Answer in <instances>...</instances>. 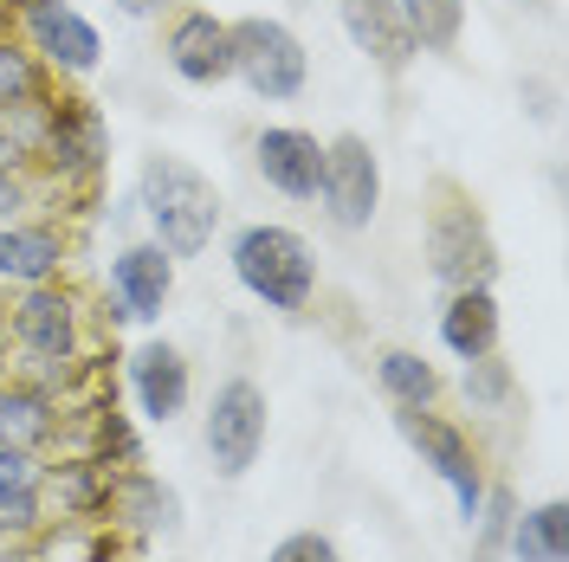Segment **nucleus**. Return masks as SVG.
<instances>
[{
    "instance_id": "72a5a7b5",
    "label": "nucleus",
    "mask_w": 569,
    "mask_h": 562,
    "mask_svg": "<svg viewBox=\"0 0 569 562\" xmlns=\"http://www.w3.org/2000/svg\"><path fill=\"white\" fill-rule=\"evenodd\" d=\"M0 562H27V556H20V550H13V543H0Z\"/></svg>"
},
{
    "instance_id": "f8f14e48",
    "label": "nucleus",
    "mask_w": 569,
    "mask_h": 562,
    "mask_svg": "<svg viewBox=\"0 0 569 562\" xmlns=\"http://www.w3.org/2000/svg\"><path fill=\"white\" fill-rule=\"evenodd\" d=\"M162 59H169V71H176L181 84H194V91L227 84V78H233V39H227V20H213L208 7L176 13L169 33H162Z\"/></svg>"
},
{
    "instance_id": "4468645a",
    "label": "nucleus",
    "mask_w": 569,
    "mask_h": 562,
    "mask_svg": "<svg viewBox=\"0 0 569 562\" xmlns=\"http://www.w3.org/2000/svg\"><path fill=\"white\" fill-rule=\"evenodd\" d=\"M252 169L259 181L284 194V201H318L323 188V142L311 130H298V123H266L259 137H252Z\"/></svg>"
},
{
    "instance_id": "20e7f679",
    "label": "nucleus",
    "mask_w": 569,
    "mask_h": 562,
    "mask_svg": "<svg viewBox=\"0 0 569 562\" xmlns=\"http://www.w3.org/2000/svg\"><path fill=\"white\" fill-rule=\"evenodd\" d=\"M7 330H13V350L39 369V388L46 394L71 382V362L84 350V317H78V298L59 279L27 284L13 298V311H7Z\"/></svg>"
},
{
    "instance_id": "aec40b11",
    "label": "nucleus",
    "mask_w": 569,
    "mask_h": 562,
    "mask_svg": "<svg viewBox=\"0 0 569 562\" xmlns=\"http://www.w3.org/2000/svg\"><path fill=\"white\" fill-rule=\"evenodd\" d=\"M505 556H511V562H563L569 556V504H563V498L525 504V511L511 518Z\"/></svg>"
},
{
    "instance_id": "a211bd4d",
    "label": "nucleus",
    "mask_w": 569,
    "mask_h": 562,
    "mask_svg": "<svg viewBox=\"0 0 569 562\" xmlns=\"http://www.w3.org/2000/svg\"><path fill=\"white\" fill-rule=\"evenodd\" d=\"M66 272V233L39 227V220H7L0 227V284L27 291V284H52Z\"/></svg>"
},
{
    "instance_id": "cd10ccee",
    "label": "nucleus",
    "mask_w": 569,
    "mask_h": 562,
    "mask_svg": "<svg viewBox=\"0 0 569 562\" xmlns=\"http://www.w3.org/2000/svg\"><path fill=\"white\" fill-rule=\"evenodd\" d=\"M511 518H518V498L511 485H486V504H479V518H472V562H498L505 556V536H511Z\"/></svg>"
},
{
    "instance_id": "a878e982",
    "label": "nucleus",
    "mask_w": 569,
    "mask_h": 562,
    "mask_svg": "<svg viewBox=\"0 0 569 562\" xmlns=\"http://www.w3.org/2000/svg\"><path fill=\"white\" fill-rule=\"evenodd\" d=\"M460 394H466V408H472V414H505V408H511V394H518V375H511V362L492 350V355H479V362H466Z\"/></svg>"
},
{
    "instance_id": "f3484780",
    "label": "nucleus",
    "mask_w": 569,
    "mask_h": 562,
    "mask_svg": "<svg viewBox=\"0 0 569 562\" xmlns=\"http://www.w3.org/2000/svg\"><path fill=\"white\" fill-rule=\"evenodd\" d=\"M52 440H59V394H46L27 375H7L0 382V446L39 459Z\"/></svg>"
},
{
    "instance_id": "ddd939ff",
    "label": "nucleus",
    "mask_w": 569,
    "mask_h": 562,
    "mask_svg": "<svg viewBox=\"0 0 569 562\" xmlns=\"http://www.w3.org/2000/svg\"><path fill=\"white\" fill-rule=\"evenodd\" d=\"M130 394H137V414L149 426H169L188 414V394H194V375H188V355L169 343V337H142L130 350Z\"/></svg>"
},
{
    "instance_id": "1a4fd4ad",
    "label": "nucleus",
    "mask_w": 569,
    "mask_h": 562,
    "mask_svg": "<svg viewBox=\"0 0 569 562\" xmlns=\"http://www.w3.org/2000/svg\"><path fill=\"white\" fill-rule=\"evenodd\" d=\"M33 162H46L59 181H98L110 162L104 110L91 98H46V130H39Z\"/></svg>"
},
{
    "instance_id": "9b49d317",
    "label": "nucleus",
    "mask_w": 569,
    "mask_h": 562,
    "mask_svg": "<svg viewBox=\"0 0 569 562\" xmlns=\"http://www.w3.org/2000/svg\"><path fill=\"white\" fill-rule=\"evenodd\" d=\"M176 298V259L156 240H130L110 259V317L117 323H156Z\"/></svg>"
},
{
    "instance_id": "393cba45",
    "label": "nucleus",
    "mask_w": 569,
    "mask_h": 562,
    "mask_svg": "<svg viewBox=\"0 0 569 562\" xmlns=\"http://www.w3.org/2000/svg\"><path fill=\"white\" fill-rule=\"evenodd\" d=\"M52 524V498H46V479H27V485H13V492H0V543H33L46 536Z\"/></svg>"
},
{
    "instance_id": "2f4dec72",
    "label": "nucleus",
    "mask_w": 569,
    "mask_h": 562,
    "mask_svg": "<svg viewBox=\"0 0 569 562\" xmlns=\"http://www.w3.org/2000/svg\"><path fill=\"white\" fill-rule=\"evenodd\" d=\"M0 169H27V149L7 137V130H0Z\"/></svg>"
},
{
    "instance_id": "473e14b6",
    "label": "nucleus",
    "mask_w": 569,
    "mask_h": 562,
    "mask_svg": "<svg viewBox=\"0 0 569 562\" xmlns=\"http://www.w3.org/2000/svg\"><path fill=\"white\" fill-rule=\"evenodd\" d=\"M117 7H123V13H130V20H149V13H156V7H162V0H117Z\"/></svg>"
},
{
    "instance_id": "f704fd0d",
    "label": "nucleus",
    "mask_w": 569,
    "mask_h": 562,
    "mask_svg": "<svg viewBox=\"0 0 569 562\" xmlns=\"http://www.w3.org/2000/svg\"><path fill=\"white\" fill-rule=\"evenodd\" d=\"M7 369H13V362H7V343H0V382H7Z\"/></svg>"
},
{
    "instance_id": "4be33fe9",
    "label": "nucleus",
    "mask_w": 569,
    "mask_h": 562,
    "mask_svg": "<svg viewBox=\"0 0 569 562\" xmlns=\"http://www.w3.org/2000/svg\"><path fill=\"white\" fill-rule=\"evenodd\" d=\"M46 479V498H59L66 518H104V498H110V472L91 465V459H66V465H39Z\"/></svg>"
},
{
    "instance_id": "b1692460",
    "label": "nucleus",
    "mask_w": 569,
    "mask_h": 562,
    "mask_svg": "<svg viewBox=\"0 0 569 562\" xmlns=\"http://www.w3.org/2000/svg\"><path fill=\"white\" fill-rule=\"evenodd\" d=\"M421 52H453L466 33V0H395Z\"/></svg>"
},
{
    "instance_id": "bb28decb",
    "label": "nucleus",
    "mask_w": 569,
    "mask_h": 562,
    "mask_svg": "<svg viewBox=\"0 0 569 562\" xmlns=\"http://www.w3.org/2000/svg\"><path fill=\"white\" fill-rule=\"evenodd\" d=\"M39 98H52V84H46V66H39L27 46L0 39V110L39 104Z\"/></svg>"
},
{
    "instance_id": "0eeeda50",
    "label": "nucleus",
    "mask_w": 569,
    "mask_h": 562,
    "mask_svg": "<svg viewBox=\"0 0 569 562\" xmlns=\"http://www.w3.org/2000/svg\"><path fill=\"white\" fill-rule=\"evenodd\" d=\"M395 433L421 453V465L453 492V511H460V524L479 518V504H486V465H479V446L466 440L460 426L447 421V414H433V408H395Z\"/></svg>"
},
{
    "instance_id": "6ab92c4d",
    "label": "nucleus",
    "mask_w": 569,
    "mask_h": 562,
    "mask_svg": "<svg viewBox=\"0 0 569 562\" xmlns=\"http://www.w3.org/2000/svg\"><path fill=\"white\" fill-rule=\"evenodd\" d=\"M498 298L492 284H466V291H447L440 304V350L453 362H479V355L498 350Z\"/></svg>"
},
{
    "instance_id": "6e6552de",
    "label": "nucleus",
    "mask_w": 569,
    "mask_h": 562,
    "mask_svg": "<svg viewBox=\"0 0 569 562\" xmlns=\"http://www.w3.org/2000/svg\"><path fill=\"white\" fill-rule=\"evenodd\" d=\"M318 201H323V213H330V227H343V233L376 227V213H382V162H376V142L356 137V130L323 142Z\"/></svg>"
},
{
    "instance_id": "412c9836",
    "label": "nucleus",
    "mask_w": 569,
    "mask_h": 562,
    "mask_svg": "<svg viewBox=\"0 0 569 562\" xmlns=\"http://www.w3.org/2000/svg\"><path fill=\"white\" fill-rule=\"evenodd\" d=\"M376 388L389 394V408H433L447 382L421 350H382L376 355Z\"/></svg>"
},
{
    "instance_id": "f257e3e1",
    "label": "nucleus",
    "mask_w": 569,
    "mask_h": 562,
    "mask_svg": "<svg viewBox=\"0 0 569 562\" xmlns=\"http://www.w3.org/2000/svg\"><path fill=\"white\" fill-rule=\"evenodd\" d=\"M137 208L149 220V240L169 252V259H201L220 233V188H213L194 162L181 155H149L137 175Z\"/></svg>"
},
{
    "instance_id": "f03ea898",
    "label": "nucleus",
    "mask_w": 569,
    "mask_h": 562,
    "mask_svg": "<svg viewBox=\"0 0 569 562\" xmlns=\"http://www.w3.org/2000/svg\"><path fill=\"white\" fill-rule=\"evenodd\" d=\"M227 265H233V279H240L252 304H266L279 317L311 311V298H318V252H311L305 233H291L279 220L240 227L233 247H227Z\"/></svg>"
},
{
    "instance_id": "7ed1b4c3",
    "label": "nucleus",
    "mask_w": 569,
    "mask_h": 562,
    "mask_svg": "<svg viewBox=\"0 0 569 562\" xmlns=\"http://www.w3.org/2000/svg\"><path fill=\"white\" fill-rule=\"evenodd\" d=\"M427 279L440 291H466V284H492L498 279V233L492 220L479 213L472 194H460L453 181L433 188V208H427Z\"/></svg>"
},
{
    "instance_id": "c85d7f7f",
    "label": "nucleus",
    "mask_w": 569,
    "mask_h": 562,
    "mask_svg": "<svg viewBox=\"0 0 569 562\" xmlns=\"http://www.w3.org/2000/svg\"><path fill=\"white\" fill-rule=\"evenodd\" d=\"M266 562H343V550H337L330 530H291L266 550Z\"/></svg>"
},
{
    "instance_id": "9d476101",
    "label": "nucleus",
    "mask_w": 569,
    "mask_h": 562,
    "mask_svg": "<svg viewBox=\"0 0 569 562\" xmlns=\"http://www.w3.org/2000/svg\"><path fill=\"white\" fill-rule=\"evenodd\" d=\"M13 7H20V27H27V52L52 78H91L104 66V39L71 0H13Z\"/></svg>"
},
{
    "instance_id": "39448f33",
    "label": "nucleus",
    "mask_w": 569,
    "mask_h": 562,
    "mask_svg": "<svg viewBox=\"0 0 569 562\" xmlns=\"http://www.w3.org/2000/svg\"><path fill=\"white\" fill-rule=\"evenodd\" d=\"M227 39H233V78L247 84L259 104H291L311 78V52L305 39L291 33L272 13H247V20H227Z\"/></svg>"
},
{
    "instance_id": "5701e85b",
    "label": "nucleus",
    "mask_w": 569,
    "mask_h": 562,
    "mask_svg": "<svg viewBox=\"0 0 569 562\" xmlns=\"http://www.w3.org/2000/svg\"><path fill=\"white\" fill-rule=\"evenodd\" d=\"M84 426H91V465H104V472H130V465H142V440L137 426L123 421V408H117V394L110 401H98L91 414H84Z\"/></svg>"
},
{
    "instance_id": "7c9ffc66",
    "label": "nucleus",
    "mask_w": 569,
    "mask_h": 562,
    "mask_svg": "<svg viewBox=\"0 0 569 562\" xmlns=\"http://www.w3.org/2000/svg\"><path fill=\"white\" fill-rule=\"evenodd\" d=\"M27 479H39V459L0 446V492H13V485H27Z\"/></svg>"
},
{
    "instance_id": "dca6fc26",
    "label": "nucleus",
    "mask_w": 569,
    "mask_h": 562,
    "mask_svg": "<svg viewBox=\"0 0 569 562\" xmlns=\"http://www.w3.org/2000/svg\"><path fill=\"white\" fill-rule=\"evenodd\" d=\"M337 20H343L350 46L382 71V78H401V71L415 66V52H421L395 0H337Z\"/></svg>"
},
{
    "instance_id": "2eb2a0df",
    "label": "nucleus",
    "mask_w": 569,
    "mask_h": 562,
    "mask_svg": "<svg viewBox=\"0 0 569 562\" xmlns=\"http://www.w3.org/2000/svg\"><path fill=\"white\" fill-rule=\"evenodd\" d=\"M104 518L110 524H123L130 536H176L188 524V511H181V492L169 479H156V472H110V498H104Z\"/></svg>"
},
{
    "instance_id": "c756f323",
    "label": "nucleus",
    "mask_w": 569,
    "mask_h": 562,
    "mask_svg": "<svg viewBox=\"0 0 569 562\" xmlns=\"http://www.w3.org/2000/svg\"><path fill=\"white\" fill-rule=\"evenodd\" d=\"M27 208H33V181L20 175V169H0V227L27 220Z\"/></svg>"
},
{
    "instance_id": "423d86ee",
    "label": "nucleus",
    "mask_w": 569,
    "mask_h": 562,
    "mask_svg": "<svg viewBox=\"0 0 569 562\" xmlns=\"http://www.w3.org/2000/svg\"><path fill=\"white\" fill-rule=\"evenodd\" d=\"M266 433H272V401L252 375H227L213 388L208 414H201V446H208L213 472L220 479H247L259 453H266Z\"/></svg>"
}]
</instances>
